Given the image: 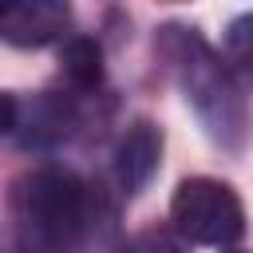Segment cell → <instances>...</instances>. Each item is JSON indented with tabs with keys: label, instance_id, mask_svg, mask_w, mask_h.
Wrapping results in <instances>:
<instances>
[{
	"label": "cell",
	"instance_id": "277c9868",
	"mask_svg": "<svg viewBox=\"0 0 253 253\" xmlns=\"http://www.w3.org/2000/svg\"><path fill=\"white\" fill-rule=\"evenodd\" d=\"M79 126L75 95L40 91V95H12L0 91V134L24 146H55L71 138Z\"/></svg>",
	"mask_w": 253,
	"mask_h": 253
},
{
	"label": "cell",
	"instance_id": "6da1fadb",
	"mask_svg": "<svg viewBox=\"0 0 253 253\" xmlns=\"http://www.w3.org/2000/svg\"><path fill=\"white\" fill-rule=\"evenodd\" d=\"M20 253H83L99 221V194L67 170H32L12 190Z\"/></svg>",
	"mask_w": 253,
	"mask_h": 253
},
{
	"label": "cell",
	"instance_id": "30bf717a",
	"mask_svg": "<svg viewBox=\"0 0 253 253\" xmlns=\"http://www.w3.org/2000/svg\"><path fill=\"white\" fill-rule=\"evenodd\" d=\"M229 253H245V249H229Z\"/></svg>",
	"mask_w": 253,
	"mask_h": 253
},
{
	"label": "cell",
	"instance_id": "ba28073f",
	"mask_svg": "<svg viewBox=\"0 0 253 253\" xmlns=\"http://www.w3.org/2000/svg\"><path fill=\"white\" fill-rule=\"evenodd\" d=\"M225 63L229 71L253 87V12H241L225 28Z\"/></svg>",
	"mask_w": 253,
	"mask_h": 253
},
{
	"label": "cell",
	"instance_id": "3957f363",
	"mask_svg": "<svg viewBox=\"0 0 253 253\" xmlns=\"http://www.w3.org/2000/svg\"><path fill=\"white\" fill-rule=\"evenodd\" d=\"M170 221L194 245H233L245 233V206L217 178H186L170 198Z\"/></svg>",
	"mask_w": 253,
	"mask_h": 253
},
{
	"label": "cell",
	"instance_id": "5b68a950",
	"mask_svg": "<svg viewBox=\"0 0 253 253\" xmlns=\"http://www.w3.org/2000/svg\"><path fill=\"white\" fill-rule=\"evenodd\" d=\"M71 32V8L59 0H24L0 8V40L12 47H47L55 40H67Z\"/></svg>",
	"mask_w": 253,
	"mask_h": 253
},
{
	"label": "cell",
	"instance_id": "7a4b0ae2",
	"mask_svg": "<svg viewBox=\"0 0 253 253\" xmlns=\"http://www.w3.org/2000/svg\"><path fill=\"white\" fill-rule=\"evenodd\" d=\"M158 51L166 55L202 130L217 146L237 150L245 138L249 115H245V95L237 91V75L229 71V63H221V55L198 36V28H186V24H166L158 32Z\"/></svg>",
	"mask_w": 253,
	"mask_h": 253
},
{
	"label": "cell",
	"instance_id": "9c48e42d",
	"mask_svg": "<svg viewBox=\"0 0 253 253\" xmlns=\"http://www.w3.org/2000/svg\"><path fill=\"white\" fill-rule=\"evenodd\" d=\"M123 253H186V249H182V241L170 229H142L138 237L126 241Z\"/></svg>",
	"mask_w": 253,
	"mask_h": 253
},
{
	"label": "cell",
	"instance_id": "52a82bcc",
	"mask_svg": "<svg viewBox=\"0 0 253 253\" xmlns=\"http://www.w3.org/2000/svg\"><path fill=\"white\" fill-rule=\"evenodd\" d=\"M59 71L71 91L87 95L103 83V47L91 36H67L59 47Z\"/></svg>",
	"mask_w": 253,
	"mask_h": 253
},
{
	"label": "cell",
	"instance_id": "8992f818",
	"mask_svg": "<svg viewBox=\"0 0 253 253\" xmlns=\"http://www.w3.org/2000/svg\"><path fill=\"white\" fill-rule=\"evenodd\" d=\"M158 162H162V130L150 119H134L111 150V170H115L119 190L142 194L150 186V178L158 174Z\"/></svg>",
	"mask_w": 253,
	"mask_h": 253
}]
</instances>
